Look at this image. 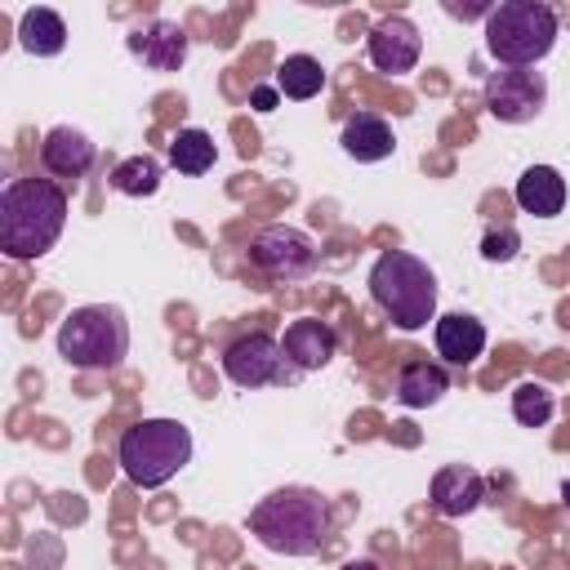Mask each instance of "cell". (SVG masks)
<instances>
[{"instance_id":"cell-19","label":"cell","mask_w":570,"mask_h":570,"mask_svg":"<svg viewBox=\"0 0 570 570\" xmlns=\"http://www.w3.org/2000/svg\"><path fill=\"white\" fill-rule=\"evenodd\" d=\"M18 45H22L27 53H36V58L62 53V45H67V22H62V13L49 9V4L27 9V13L18 18Z\"/></svg>"},{"instance_id":"cell-10","label":"cell","mask_w":570,"mask_h":570,"mask_svg":"<svg viewBox=\"0 0 570 570\" xmlns=\"http://www.w3.org/2000/svg\"><path fill=\"white\" fill-rule=\"evenodd\" d=\"M365 53L370 62L383 71V76H405L419 67V53H423V36L419 27L405 18V13H387L370 27L365 36Z\"/></svg>"},{"instance_id":"cell-23","label":"cell","mask_w":570,"mask_h":570,"mask_svg":"<svg viewBox=\"0 0 570 570\" xmlns=\"http://www.w3.org/2000/svg\"><path fill=\"white\" fill-rule=\"evenodd\" d=\"M552 410H557V401H552L548 383L521 379V383L512 387V419H517L521 428H543V423L552 419Z\"/></svg>"},{"instance_id":"cell-1","label":"cell","mask_w":570,"mask_h":570,"mask_svg":"<svg viewBox=\"0 0 570 570\" xmlns=\"http://www.w3.org/2000/svg\"><path fill=\"white\" fill-rule=\"evenodd\" d=\"M67 227V187L45 174L13 178L0 191V249L13 263H31L58 245Z\"/></svg>"},{"instance_id":"cell-13","label":"cell","mask_w":570,"mask_h":570,"mask_svg":"<svg viewBox=\"0 0 570 570\" xmlns=\"http://www.w3.org/2000/svg\"><path fill=\"white\" fill-rule=\"evenodd\" d=\"M94 156H98V151H94V142H89L85 129L53 125V129L40 138V165H45V174L58 178V183H76V178H85L89 165H94Z\"/></svg>"},{"instance_id":"cell-5","label":"cell","mask_w":570,"mask_h":570,"mask_svg":"<svg viewBox=\"0 0 570 570\" xmlns=\"http://www.w3.org/2000/svg\"><path fill=\"white\" fill-rule=\"evenodd\" d=\"M58 356L71 370L107 374L129 356V321L116 303H85L71 307L58 325Z\"/></svg>"},{"instance_id":"cell-11","label":"cell","mask_w":570,"mask_h":570,"mask_svg":"<svg viewBox=\"0 0 570 570\" xmlns=\"http://www.w3.org/2000/svg\"><path fill=\"white\" fill-rule=\"evenodd\" d=\"M187 45H191V36L169 18H151V22H142L125 36V49L147 71H178L187 62Z\"/></svg>"},{"instance_id":"cell-9","label":"cell","mask_w":570,"mask_h":570,"mask_svg":"<svg viewBox=\"0 0 570 570\" xmlns=\"http://www.w3.org/2000/svg\"><path fill=\"white\" fill-rule=\"evenodd\" d=\"M249 263L263 276H272V281H298V276L316 272V245H312L307 232L285 227V223H272V227H263L249 240Z\"/></svg>"},{"instance_id":"cell-15","label":"cell","mask_w":570,"mask_h":570,"mask_svg":"<svg viewBox=\"0 0 570 570\" xmlns=\"http://www.w3.org/2000/svg\"><path fill=\"white\" fill-rule=\"evenodd\" d=\"M338 147L356 160V165H379L396 151V134L392 125L379 116V111H352L343 120V134H338Z\"/></svg>"},{"instance_id":"cell-2","label":"cell","mask_w":570,"mask_h":570,"mask_svg":"<svg viewBox=\"0 0 570 570\" xmlns=\"http://www.w3.org/2000/svg\"><path fill=\"white\" fill-rule=\"evenodd\" d=\"M249 534L281 557H312L330 534V503L312 485H281L249 508Z\"/></svg>"},{"instance_id":"cell-14","label":"cell","mask_w":570,"mask_h":570,"mask_svg":"<svg viewBox=\"0 0 570 570\" xmlns=\"http://www.w3.org/2000/svg\"><path fill=\"white\" fill-rule=\"evenodd\" d=\"M428 499L441 517H468L485 499V476L468 463H445V468H436V476L428 485Z\"/></svg>"},{"instance_id":"cell-17","label":"cell","mask_w":570,"mask_h":570,"mask_svg":"<svg viewBox=\"0 0 570 570\" xmlns=\"http://www.w3.org/2000/svg\"><path fill=\"white\" fill-rule=\"evenodd\" d=\"M445 392H450V374H445V365H436V361H428V356L405 361V365L396 370V383H392V396H396L405 410H428V405H436Z\"/></svg>"},{"instance_id":"cell-26","label":"cell","mask_w":570,"mask_h":570,"mask_svg":"<svg viewBox=\"0 0 570 570\" xmlns=\"http://www.w3.org/2000/svg\"><path fill=\"white\" fill-rule=\"evenodd\" d=\"M338 570H383L379 561H370V557H361V561H343Z\"/></svg>"},{"instance_id":"cell-3","label":"cell","mask_w":570,"mask_h":570,"mask_svg":"<svg viewBox=\"0 0 570 570\" xmlns=\"http://www.w3.org/2000/svg\"><path fill=\"white\" fill-rule=\"evenodd\" d=\"M370 298L396 330H428L436 321V272L405 249H383L370 267Z\"/></svg>"},{"instance_id":"cell-7","label":"cell","mask_w":570,"mask_h":570,"mask_svg":"<svg viewBox=\"0 0 570 570\" xmlns=\"http://www.w3.org/2000/svg\"><path fill=\"white\" fill-rule=\"evenodd\" d=\"M223 374L236 383V387H272V383H294L303 379L285 352H281V338H272L267 330H249L240 338H232L223 347Z\"/></svg>"},{"instance_id":"cell-18","label":"cell","mask_w":570,"mask_h":570,"mask_svg":"<svg viewBox=\"0 0 570 570\" xmlns=\"http://www.w3.org/2000/svg\"><path fill=\"white\" fill-rule=\"evenodd\" d=\"M512 196H517V205H521L525 214H534V218H557V214L566 209V178H561L552 165H530V169H521Z\"/></svg>"},{"instance_id":"cell-8","label":"cell","mask_w":570,"mask_h":570,"mask_svg":"<svg viewBox=\"0 0 570 570\" xmlns=\"http://www.w3.org/2000/svg\"><path fill=\"white\" fill-rule=\"evenodd\" d=\"M548 107V76L534 67H499L485 76V111L503 125H525Z\"/></svg>"},{"instance_id":"cell-12","label":"cell","mask_w":570,"mask_h":570,"mask_svg":"<svg viewBox=\"0 0 570 570\" xmlns=\"http://www.w3.org/2000/svg\"><path fill=\"white\" fill-rule=\"evenodd\" d=\"M281 352H285V361H289L298 374L325 370V365L334 361V352H338V330H334L330 321H321V316H298V321L285 325Z\"/></svg>"},{"instance_id":"cell-21","label":"cell","mask_w":570,"mask_h":570,"mask_svg":"<svg viewBox=\"0 0 570 570\" xmlns=\"http://www.w3.org/2000/svg\"><path fill=\"white\" fill-rule=\"evenodd\" d=\"M214 160H218V147H214V138H209L205 129L191 125V129H178V134H174V142H169V165H174L178 174H187V178L209 174Z\"/></svg>"},{"instance_id":"cell-25","label":"cell","mask_w":570,"mask_h":570,"mask_svg":"<svg viewBox=\"0 0 570 570\" xmlns=\"http://www.w3.org/2000/svg\"><path fill=\"white\" fill-rule=\"evenodd\" d=\"M249 98H254V107H258V111H272V107H276V98H281V89H276V85H258Z\"/></svg>"},{"instance_id":"cell-20","label":"cell","mask_w":570,"mask_h":570,"mask_svg":"<svg viewBox=\"0 0 570 570\" xmlns=\"http://www.w3.org/2000/svg\"><path fill=\"white\" fill-rule=\"evenodd\" d=\"M276 89L281 98H294V102H307L325 89V67L312 58V53H289L281 67H276Z\"/></svg>"},{"instance_id":"cell-4","label":"cell","mask_w":570,"mask_h":570,"mask_svg":"<svg viewBox=\"0 0 570 570\" xmlns=\"http://www.w3.org/2000/svg\"><path fill=\"white\" fill-rule=\"evenodd\" d=\"M116 463L134 485L156 490L191 463V428L178 419H138L120 432Z\"/></svg>"},{"instance_id":"cell-27","label":"cell","mask_w":570,"mask_h":570,"mask_svg":"<svg viewBox=\"0 0 570 570\" xmlns=\"http://www.w3.org/2000/svg\"><path fill=\"white\" fill-rule=\"evenodd\" d=\"M561 499H566V508H570V476L561 481Z\"/></svg>"},{"instance_id":"cell-6","label":"cell","mask_w":570,"mask_h":570,"mask_svg":"<svg viewBox=\"0 0 570 570\" xmlns=\"http://www.w3.org/2000/svg\"><path fill=\"white\" fill-rule=\"evenodd\" d=\"M557 13L543 0H503L485 18V53L499 67H534L557 45Z\"/></svg>"},{"instance_id":"cell-22","label":"cell","mask_w":570,"mask_h":570,"mask_svg":"<svg viewBox=\"0 0 570 570\" xmlns=\"http://www.w3.org/2000/svg\"><path fill=\"white\" fill-rule=\"evenodd\" d=\"M111 187L120 191V196H156V187H160V160L156 156H129V160H120L116 169H111Z\"/></svg>"},{"instance_id":"cell-24","label":"cell","mask_w":570,"mask_h":570,"mask_svg":"<svg viewBox=\"0 0 570 570\" xmlns=\"http://www.w3.org/2000/svg\"><path fill=\"white\" fill-rule=\"evenodd\" d=\"M517 249H521V236L512 227H490L485 240H481V258L485 263H512Z\"/></svg>"},{"instance_id":"cell-16","label":"cell","mask_w":570,"mask_h":570,"mask_svg":"<svg viewBox=\"0 0 570 570\" xmlns=\"http://www.w3.org/2000/svg\"><path fill=\"white\" fill-rule=\"evenodd\" d=\"M432 343L436 356L450 365H472L485 352V325L472 312H445L432 321Z\"/></svg>"}]
</instances>
